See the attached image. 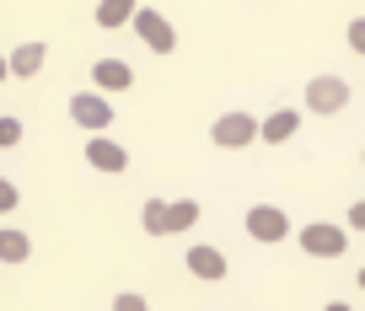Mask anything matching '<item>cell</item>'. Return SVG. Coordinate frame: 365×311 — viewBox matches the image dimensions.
Returning a JSON list of instances; mask_svg holds the SVG:
<instances>
[{"mask_svg": "<svg viewBox=\"0 0 365 311\" xmlns=\"http://www.w3.org/2000/svg\"><path fill=\"white\" fill-rule=\"evenodd\" d=\"M258 135H263V118H252V113H220L215 124H210V139H215L220 150H242Z\"/></svg>", "mask_w": 365, "mask_h": 311, "instance_id": "cell-1", "label": "cell"}, {"mask_svg": "<svg viewBox=\"0 0 365 311\" xmlns=\"http://www.w3.org/2000/svg\"><path fill=\"white\" fill-rule=\"evenodd\" d=\"M70 118H76L86 135H108V124H113V102H108V92H76V97H70Z\"/></svg>", "mask_w": 365, "mask_h": 311, "instance_id": "cell-2", "label": "cell"}, {"mask_svg": "<svg viewBox=\"0 0 365 311\" xmlns=\"http://www.w3.org/2000/svg\"><path fill=\"white\" fill-rule=\"evenodd\" d=\"M307 107L312 113H344V107H349V81H344V75H317V81L307 86Z\"/></svg>", "mask_w": 365, "mask_h": 311, "instance_id": "cell-3", "label": "cell"}, {"mask_svg": "<svg viewBox=\"0 0 365 311\" xmlns=\"http://www.w3.org/2000/svg\"><path fill=\"white\" fill-rule=\"evenodd\" d=\"M247 236L252 242H285L290 236V215L279 204H252L247 209Z\"/></svg>", "mask_w": 365, "mask_h": 311, "instance_id": "cell-4", "label": "cell"}, {"mask_svg": "<svg viewBox=\"0 0 365 311\" xmlns=\"http://www.w3.org/2000/svg\"><path fill=\"white\" fill-rule=\"evenodd\" d=\"M135 33H140V43H145L150 54H172V48H178V33H172V22H167L161 11H150V6H140Z\"/></svg>", "mask_w": 365, "mask_h": 311, "instance_id": "cell-5", "label": "cell"}, {"mask_svg": "<svg viewBox=\"0 0 365 311\" xmlns=\"http://www.w3.org/2000/svg\"><path fill=\"white\" fill-rule=\"evenodd\" d=\"M301 247H307L312 258H339L344 247H349V231H344V226H328V220H317V226L301 231Z\"/></svg>", "mask_w": 365, "mask_h": 311, "instance_id": "cell-6", "label": "cell"}, {"mask_svg": "<svg viewBox=\"0 0 365 311\" xmlns=\"http://www.w3.org/2000/svg\"><path fill=\"white\" fill-rule=\"evenodd\" d=\"M188 274H194V279H210V285H220V279H226V253H220V247L194 242V247H188Z\"/></svg>", "mask_w": 365, "mask_h": 311, "instance_id": "cell-7", "label": "cell"}, {"mask_svg": "<svg viewBox=\"0 0 365 311\" xmlns=\"http://www.w3.org/2000/svg\"><path fill=\"white\" fill-rule=\"evenodd\" d=\"M86 162L97 167V172H124V167H129V150L113 145L108 135H91L86 139Z\"/></svg>", "mask_w": 365, "mask_h": 311, "instance_id": "cell-8", "label": "cell"}, {"mask_svg": "<svg viewBox=\"0 0 365 311\" xmlns=\"http://www.w3.org/2000/svg\"><path fill=\"white\" fill-rule=\"evenodd\" d=\"M91 81H97V92H124V86H135V70H129L124 59H97V65H91Z\"/></svg>", "mask_w": 365, "mask_h": 311, "instance_id": "cell-9", "label": "cell"}, {"mask_svg": "<svg viewBox=\"0 0 365 311\" xmlns=\"http://www.w3.org/2000/svg\"><path fill=\"white\" fill-rule=\"evenodd\" d=\"M296 129H301V113H290V107H279V113H269V118H263V145H285V139L290 135H296Z\"/></svg>", "mask_w": 365, "mask_h": 311, "instance_id": "cell-10", "label": "cell"}, {"mask_svg": "<svg viewBox=\"0 0 365 311\" xmlns=\"http://www.w3.org/2000/svg\"><path fill=\"white\" fill-rule=\"evenodd\" d=\"M27 258H33V242H27V231L0 226V263H27Z\"/></svg>", "mask_w": 365, "mask_h": 311, "instance_id": "cell-11", "label": "cell"}, {"mask_svg": "<svg viewBox=\"0 0 365 311\" xmlns=\"http://www.w3.org/2000/svg\"><path fill=\"white\" fill-rule=\"evenodd\" d=\"M43 59H48V48L43 43H16L11 48V75H38V70H43Z\"/></svg>", "mask_w": 365, "mask_h": 311, "instance_id": "cell-12", "label": "cell"}, {"mask_svg": "<svg viewBox=\"0 0 365 311\" xmlns=\"http://www.w3.org/2000/svg\"><path fill=\"white\" fill-rule=\"evenodd\" d=\"M135 16H140L135 0H103L97 6V27H135Z\"/></svg>", "mask_w": 365, "mask_h": 311, "instance_id": "cell-13", "label": "cell"}, {"mask_svg": "<svg viewBox=\"0 0 365 311\" xmlns=\"http://www.w3.org/2000/svg\"><path fill=\"white\" fill-rule=\"evenodd\" d=\"M140 226H145L150 236H167V231H172V199H145V209H140Z\"/></svg>", "mask_w": 365, "mask_h": 311, "instance_id": "cell-14", "label": "cell"}, {"mask_svg": "<svg viewBox=\"0 0 365 311\" xmlns=\"http://www.w3.org/2000/svg\"><path fill=\"white\" fill-rule=\"evenodd\" d=\"M199 226V204L194 199H172V231H194Z\"/></svg>", "mask_w": 365, "mask_h": 311, "instance_id": "cell-15", "label": "cell"}, {"mask_svg": "<svg viewBox=\"0 0 365 311\" xmlns=\"http://www.w3.org/2000/svg\"><path fill=\"white\" fill-rule=\"evenodd\" d=\"M11 145H22V118H0V150H11Z\"/></svg>", "mask_w": 365, "mask_h": 311, "instance_id": "cell-16", "label": "cell"}, {"mask_svg": "<svg viewBox=\"0 0 365 311\" xmlns=\"http://www.w3.org/2000/svg\"><path fill=\"white\" fill-rule=\"evenodd\" d=\"M16 204H22V194H16V183H11V177H0V215H11Z\"/></svg>", "mask_w": 365, "mask_h": 311, "instance_id": "cell-17", "label": "cell"}, {"mask_svg": "<svg viewBox=\"0 0 365 311\" xmlns=\"http://www.w3.org/2000/svg\"><path fill=\"white\" fill-rule=\"evenodd\" d=\"M113 311H150V306H145V295H135V290H124V295L113 300Z\"/></svg>", "mask_w": 365, "mask_h": 311, "instance_id": "cell-18", "label": "cell"}, {"mask_svg": "<svg viewBox=\"0 0 365 311\" xmlns=\"http://www.w3.org/2000/svg\"><path fill=\"white\" fill-rule=\"evenodd\" d=\"M349 48H354V54H365V16H354V22H349Z\"/></svg>", "mask_w": 365, "mask_h": 311, "instance_id": "cell-19", "label": "cell"}, {"mask_svg": "<svg viewBox=\"0 0 365 311\" xmlns=\"http://www.w3.org/2000/svg\"><path fill=\"white\" fill-rule=\"evenodd\" d=\"M349 231H365V199H354V204H349Z\"/></svg>", "mask_w": 365, "mask_h": 311, "instance_id": "cell-20", "label": "cell"}, {"mask_svg": "<svg viewBox=\"0 0 365 311\" xmlns=\"http://www.w3.org/2000/svg\"><path fill=\"white\" fill-rule=\"evenodd\" d=\"M6 75H11V54H0V81H6Z\"/></svg>", "mask_w": 365, "mask_h": 311, "instance_id": "cell-21", "label": "cell"}, {"mask_svg": "<svg viewBox=\"0 0 365 311\" xmlns=\"http://www.w3.org/2000/svg\"><path fill=\"white\" fill-rule=\"evenodd\" d=\"M322 311H349V306H344V300H333V306H322Z\"/></svg>", "mask_w": 365, "mask_h": 311, "instance_id": "cell-22", "label": "cell"}, {"mask_svg": "<svg viewBox=\"0 0 365 311\" xmlns=\"http://www.w3.org/2000/svg\"><path fill=\"white\" fill-rule=\"evenodd\" d=\"M360 285H365V268H360Z\"/></svg>", "mask_w": 365, "mask_h": 311, "instance_id": "cell-23", "label": "cell"}, {"mask_svg": "<svg viewBox=\"0 0 365 311\" xmlns=\"http://www.w3.org/2000/svg\"><path fill=\"white\" fill-rule=\"evenodd\" d=\"M360 162H365V150H360Z\"/></svg>", "mask_w": 365, "mask_h": 311, "instance_id": "cell-24", "label": "cell"}]
</instances>
